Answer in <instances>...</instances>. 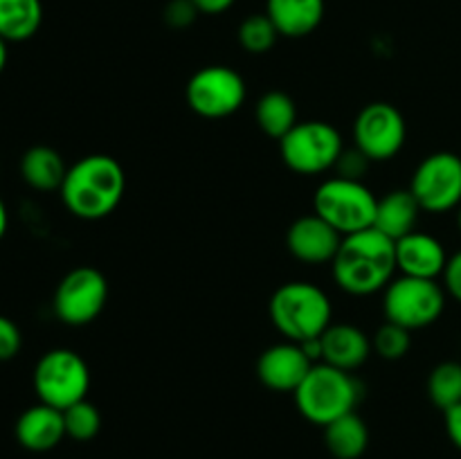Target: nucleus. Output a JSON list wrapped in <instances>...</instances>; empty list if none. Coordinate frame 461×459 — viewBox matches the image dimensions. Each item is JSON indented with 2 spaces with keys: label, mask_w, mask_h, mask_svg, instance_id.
<instances>
[{
  "label": "nucleus",
  "mask_w": 461,
  "mask_h": 459,
  "mask_svg": "<svg viewBox=\"0 0 461 459\" xmlns=\"http://www.w3.org/2000/svg\"><path fill=\"white\" fill-rule=\"evenodd\" d=\"M410 192L423 212L444 214L457 210L461 205V158L450 151L426 156L414 169Z\"/></svg>",
  "instance_id": "9b49d317"
},
{
  "label": "nucleus",
  "mask_w": 461,
  "mask_h": 459,
  "mask_svg": "<svg viewBox=\"0 0 461 459\" xmlns=\"http://www.w3.org/2000/svg\"><path fill=\"white\" fill-rule=\"evenodd\" d=\"M340 243L342 234L318 214L300 216L286 232L288 252L302 264H331Z\"/></svg>",
  "instance_id": "4468645a"
},
{
  "label": "nucleus",
  "mask_w": 461,
  "mask_h": 459,
  "mask_svg": "<svg viewBox=\"0 0 461 459\" xmlns=\"http://www.w3.org/2000/svg\"><path fill=\"white\" fill-rule=\"evenodd\" d=\"M63 421H66V436L75 441H90L102 430V414L97 405L86 399L63 410Z\"/></svg>",
  "instance_id": "a878e982"
},
{
  "label": "nucleus",
  "mask_w": 461,
  "mask_h": 459,
  "mask_svg": "<svg viewBox=\"0 0 461 459\" xmlns=\"http://www.w3.org/2000/svg\"><path fill=\"white\" fill-rule=\"evenodd\" d=\"M394 243L396 268L401 270V274L419 279H437L444 274L448 255H446L444 243L437 237L414 230Z\"/></svg>",
  "instance_id": "2eb2a0df"
},
{
  "label": "nucleus",
  "mask_w": 461,
  "mask_h": 459,
  "mask_svg": "<svg viewBox=\"0 0 461 459\" xmlns=\"http://www.w3.org/2000/svg\"><path fill=\"white\" fill-rule=\"evenodd\" d=\"M320 345H322V363L345 372L363 367L372 354V340L367 333L347 322L331 324L320 336Z\"/></svg>",
  "instance_id": "f3484780"
},
{
  "label": "nucleus",
  "mask_w": 461,
  "mask_h": 459,
  "mask_svg": "<svg viewBox=\"0 0 461 459\" xmlns=\"http://www.w3.org/2000/svg\"><path fill=\"white\" fill-rule=\"evenodd\" d=\"M266 14L279 36L304 39L324 21V0H266Z\"/></svg>",
  "instance_id": "a211bd4d"
},
{
  "label": "nucleus",
  "mask_w": 461,
  "mask_h": 459,
  "mask_svg": "<svg viewBox=\"0 0 461 459\" xmlns=\"http://www.w3.org/2000/svg\"><path fill=\"white\" fill-rule=\"evenodd\" d=\"M66 436V421L61 410L36 403L27 408L16 421L18 444L32 453H48L57 448Z\"/></svg>",
  "instance_id": "dca6fc26"
},
{
  "label": "nucleus",
  "mask_w": 461,
  "mask_h": 459,
  "mask_svg": "<svg viewBox=\"0 0 461 459\" xmlns=\"http://www.w3.org/2000/svg\"><path fill=\"white\" fill-rule=\"evenodd\" d=\"M367 165H369L367 158H365L358 148H354V151L342 153L336 166H338V171H340V176H345V178L360 180L363 178L365 171H367Z\"/></svg>",
  "instance_id": "c756f323"
},
{
  "label": "nucleus",
  "mask_w": 461,
  "mask_h": 459,
  "mask_svg": "<svg viewBox=\"0 0 461 459\" xmlns=\"http://www.w3.org/2000/svg\"><path fill=\"white\" fill-rule=\"evenodd\" d=\"M345 153L340 130L329 122H297L282 140L279 156L284 165L302 176H318L333 169Z\"/></svg>",
  "instance_id": "423d86ee"
},
{
  "label": "nucleus",
  "mask_w": 461,
  "mask_h": 459,
  "mask_svg": "<svg viewBox=\"0 0 461 459\" xmlns=\"http://www.w3.org/2000/svg\"><path fill=\"white\" fill-rule=\"evenodd\" d=\"M43 21L41 0H0V39L21 43L39 32Z\"/></svg>",
  "instance_id": "4be33fe9"
},
{
  "label": "nucleus",
  "mask_w": 461,
  "mask_h": 459,
  "mask_svg": "<svg viewBox=\"0 0 461 459\" xmlns=\"http://www.w3.org/2000/svg\"><path fill=\"white\" fill-rule=\"evenodd\" d=\"M7 207H5L3 198H0V241H3L5 232H7Z\"/></svg>",
  "instance_id": "72a5a7b5"
},
{
  "label": "nucleus",
  "mask_w": 461,
  "mask_h": 459,
  "mask_svg": "<svg viewBox=\"0 0 461 459\" xmlns=\"http://www.w3.org/2000/svg\"><path fill=\"white\" fill-rule=\"evenodd\" d=\"M196 14L201 12L194 7L192 0H171L165 9V22L174 30H183V27L192 25Z\"/></svg>",
  "instance_id": "c85d7f7f"
},
{
  "label": "nucleus",
  "mask_w": 461,
  "mask_h": 459,
  "mask_svg": "<svg viewBox=\"0 0 461 459\" xmlns=\"http://www.w3.org/2000/svg\"><path fill=\"white\" fill-rule=\"evenodd\" d=\"M293 396L302 417L324 428L345 414L356 412L360 382L351 376V372L327 363H315Z\"/></svg>",
  "instance_id": "20e7f679"
},
{
  "label": "nucleus",
  "mask_w": 461,
  "mask_h": 459,
  "mask_svg": "<svg viewBox=\"0 0 461 459\" xmlns=\"http://www.w3.org/2000/svg\"><path fill=\"white\" fill-rule=\"evenodd\" d=\"M421 212V205L410 189H394L378 198L374 228L392 241H399L405 234L417 230Z\"/></svg>",
  "instance_id": "6ab92c4d"
},
{
  "label": "nucleus",
  "mask_w": 461,
  "mask_h": 459,
  "mask_svg": "<svg viewBox=\"0 0 461 459\" xmlns=\"http://www.w3.org/2000/svg\"><path fill=\"white\" fill-rule=\"evenodd\" d=\"M428 396L439 410L448 412L461 403V363L446 360L428 376Z\"/></svg>",
  "instance_id": "b1692460"
},
{
  "label": "nucleus",
  "mask_w": 461,
  "mask_h": 459,
  "mask_svg": "<svg viewBox=\"0 0 461 459\" xmlns=\"http://www.w3.org/2000/svg\"><path fill=\"white\" fill-rule=\"evenodd\" d=\"M21 345H23L21 328L16 327L14 320L0 315V363L12 360L14 356L21 351Z\"/></svg>",
  "instance_id": "cd10ccee"
},
{
  "label": "nucleus",
  "mask_w": 461,
  "mask_h": 459,
  "mask_svg": "<svg viewBox=\"0 0 461 459\" xmlns=\"http://www.w3.org/2000/svg\"><path fill=\"white\" fill-rule=\"evenodd\" d=\"M405 138V117L394 104L372 102L356 115L354 144L369 162H387L399 156Z\"/></svg>",
  "instance_id": "f8f14e48"
},
{
  "label": "nucleus",
  "mask_w": 461,
  "mask_h": 459,
  "mask_svg": "<svg viewBox=\"0 0 461 459\" xmlns=\"http://www.w3.org/2000/svg\"><path fill=\"white\" fill-rule=\"evenodd\" d=\"M446 414V432H448L450 441L461 450V403L450 408Z\"/></svg>",
  "instance_id": "2f4dec72"
},
{
  "label": "nucleus",
  "mask_w": 461,
  "mask_h": 459,
  "mask_svg": "<svg viewBox=\"0 0 461 459\" xmlns=\"http://www.w3.org/2000/svg\"><path fill=\"white\" fill-rule=\"evenodd\" d=\"M457 228H459V232H461V205L457 207Z\"/></svg>",
  "instance_id": "c9c22d12"
},
{
  "label": "nucleus",
  "mask_w": 461,
  "mask_h": 459,
  "mask_svg": "<svg viewBox=\"0 0 461 459\" xmlns=\"http://www.w3.org/2000/svg\"><path fill=\"white\" fill-rule=\"evenodd\" d=\"M246 81L230 66H205L194 72L185 88L187 106L205 120H223L246 104Z\"/></svg>",
  "instance_id": "1a4fd4ad"
},
{
  "label": "nucleus",
  "mask_w": 461,
  "mask_h": 459,
  "mask_svg": "<svg viewBox=\"0 0 461 459\" xmlns=\"http://www.w3.org/2000/svg\"><path fill=\"white\" fill-rule=\"evenodd\" d=\"M446 309V291L437 279H419L401 274L392 279L383 295L385 322H394L408 331L426 328L441 318Z\"/></svg>",
  "instance_id": "0eeeda50"
},
{
  "label": "nucleus",
  "mask_w": 461,
  "mask_h": 459,
  "mask_svg": "<svg viewBox=\"0 0 461 459\" xmlns=\"http://www.w3.org/2000/svg\"><path fill=\"white\" fill-rule=\"evenodd\" d=\"M313 360L300 342H279L261 351L257 360V378L273 392H295L313 367Z\"/></svg>",
  "instance_id": "ddd939ff"
},
{
  "label": "nucleus",
  "mask_w": 461,
  "mask_h": 459,
  "mask_svg": "<svg viewBox=\"0 0 461 459\" xmlns=\"http://www.w3.org/2000/svg\"><path fill=\"white\" fill-rule=\"evenodd\" d=\"M408 328L399 327L394 322L381 324L372 340V349L381 356L383 360H401L408 356L410 346H412V338H410Z\"/></svg>",
  "instance_id": "bb28decb"
},
{
  "label": "nucleus",
  "mask_w": 461,
  "mask_h": 459,
  "mask_svg": "<svg viewBox=\"0 0 461 459\" xmlns=\"http://www.w3.org/2000/svg\"><path fill=\"white\" fill-rule=\"evenodd\" d=\"M255 120L261 133L277 140V142L300 122L295 102H293L291 94L282 93V90H270V93L261 94L255 106Z\"/></svg>",
  "instance_id": "5701e85b"
},
{
  "label": "nucleus",
  "mask_w": 461,
  "mask_h": 459,
  "mask_svg": "<svg viewBox=\"0 0 461 459\" xmlns=\"http://www.w3.org/2000/svg\"><path fill=\"white\" fill-rule=\"evenodd\" d=\"M194 7L201 14H210V16H216V14H223L232 7L237 0H192Z\"/></svg>",
  "instance_id": "473e14b6"
},
{
  "label": "nucleus",
  "mask_w": 461,
  "mask_h": 459,
  "mask_svg": "<svg viewBox=\"0 0 461 459\" xmlns=\"http://www.w3.org/2000/svg\"><path fill=\"white\" fill-rule=\"evenodd\" d=\"M66 174L68 166L57 148L39 144V147H32L23 153L21 176L32 189H39V192L61 189Z\"/></svg>",
  "instance_id": "aec40b11"
},
{
  "label": "nucleus",
  "mask_w": 461,
  "mask_h": 459,
  "mask_svg": "<svg viewBox=\"0 0 461 459\" xmlns=\"http://www.w3.org/2000/svg\"><path fill=\"white\" fill-rule=\"evenodd\" d=\"M324 441L336 459H358L369 446L367 423L356 412L336 418L324 426Z\"/></svg>",
  "instance_id": "412c9836"
},
{
  "label": "nucleus",
  "mask_w": 461,
  "mask_h": 459,
  "mask_svg": "<svg viewBox=\"0 0 461 459\" xmlns=\"http://www.w3.org/2000/svg\"><path fill=\"white\" fill-rule=\"evenodd\" d=\"M441 277H444L446 295H450L461 304V250L448 256V264H446Z\"/></svg>",
  "instance_id": "7c9ffc66"
},
{
  "label": "nucleus",
  "mask_w": 461,
  "mask_h": 459,
  "mask_svg": "<svg viewBox=\"0 0 461 459\" xmlns=\"http://www.w3.org/2000/svg\"><path fill=\"white\" fill-rule=\"evenodd\" d=\"M396 270V243L376 228L342 237L331 261L333 282L358 297L385 291Z\"/></svg>",
  "instance_id": "f03ea898"
},
{
  "label": "nucleus",
  "mask_w": 461,
  "mask_h": 459,
  "mask_svg": "<svg viewBox=\"0 0 461 459\" xmlns=\"http://www.w3.org/2000/svg\"><path fill=\"white\" fill-rule=\"evenodd\" d=\"M378 198L363 180L336 176L315 189L313 214L327 220L342 237L374 228Z\"/></svg>",
  "instance_id": "39448f33"
},
{
  "label": "nucleus",
  "mask_w": 461,
  "mask_h": 459,
  "mask_svg": "<svg viewBox=\"0 0 461 459\" xmlns=\"http://www.w3.org/2000/svg\"><path fill=\"white\" fill-rule=\"evenodd\" d=\"M61 201L81 220H102L120 207L126 194L124 166L106 153H93L68 166Z\"/></svg>",
  "instance_id": "f257e3e1"
},
{
  "label": "nucleus",
  "mask_w": 461,
  "mask_h": 459,
  "mask_svg": "<svg viewBox=\"0 0 461 459\" xmlns=\"http://www.w3.org/2000/svg\"><path fill=\"white\" fill-rule=\"evenodd\" d=\"M279 32L268 14H252L239 25V43L250 54H266L277 43Z\"/></svg>",
  "instance_id": "393cba45"
},
{
  "label": "nucleus",
  "mask_w": 461,
  "mask_h": 459,
  "mask_svg": "<svg viewBox=\"0 0 461 459\" xmlns=\"http://www.w3.org/2000/svg\"><path fill=\"white\" fill-rule=\"evenodd\" d=\"M5 66H7V40L0 39V75H3Z\"/></svg>",
  "instance_id": "f704fd0d"
},
{
  "label": "nucleus",
  "mask_w": 461,
  "mask_h": 459,
  "mask_svg": "<svg viewBox=\"0 0 461 459\" xmlns=\"http://www.w3.org/2000/svg\"><path fill=\"white\" fill-rule=\"evenodd\" d=\"M108 279L93 266H79L59 282L54 313L68 327H86L106 309Z\"/></svg>",
  "instance_id": "9d476101"
},
{
  "label": "nucleus",
  "mask_w": 461,
  "mask_h": 459,
  "mask_svg": "<svg viewBox=\"0 0 461 459\" xmlns=\"http://www.w3.org/2000/svg\"><path fill=\"white\" fill-rule=\"evenodd\" d=\"M268 313L275 328L291 342L315 340L333 324L331 300L311 282L279 286L270 297Z\"/></svg>",
  "instance_id": "7ed1b4c3"
},
{
  "label": "nucleus",
  "mask_w": 461,
  "mask_h": 459,
  "mask_svg": "<svg viewBox=\"0 0 461 459\" xmlns=\"http://www.w3.org/2000/svg\"><path fill=\"white\" fill-rule=\"evenodd\" d=\"M32 382L41 403L63 412L88 394V363L72 349H52L39 358Z\"/></svg>",
  "instance_id": "6e6552de"
}]
</instances>
